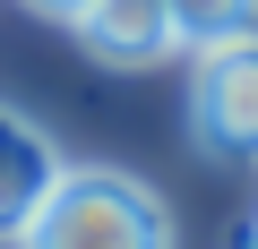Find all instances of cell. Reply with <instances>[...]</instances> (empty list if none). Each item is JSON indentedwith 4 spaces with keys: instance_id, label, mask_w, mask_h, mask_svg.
Returning a JSON list of instances; mask_svg holds the SVG:
<instances>
[{
    "instance_id": "cell-7",
    "label": "cell",
    "mask_w": 258,
    "mask_h": 249,
    "mask_svg": "<svg viewBox=\"0 0 258 249\" xmlns=\"http://www.w3.org/2000/svg\"><path fill=\"white\" fill-rule=\"evenodd\" d=\"M249 249H258V232H249Z\"/></svg>"
},
{
    "instance_id": "cell-6",
    "label": "cell",
    "mask_w": 258,
    "mask_h": 249,
    "mask_svg": "<svg viewBox=\"0 0 258 249\" xmlns=\"http://www.w3.org/2000/svg\"><path fill=\"white\" fill-rule=\"evenodd\" d=\"M26 9H35V18H78L86 0H26Z\"/></svg>"
},
{
    "instance_id": "cell-4",
    "label": "cell",
    "mask_w": 258,
    "mask_h": 249,
    "mask_svg": "<svg viewBox=\"0 0 258 249\" xmlns=\"http://www.w3.org/2000/svg\"><path fill=\"white\" fill-rule=\"evenodd\" d=\"M60 172H69V163H60L52 129L26 120L18 103H0V240H18V232L35 223V206L52 198Z\"/></svg>"
},
{
    "instance_id": "cell-1",
    "label": "cell",
    "mask_w": 258,
    "mask_h": 249,
    "mask_svg": "<svg viewBox=\"0 0 258 249\" xmlns=\"http://www.w3.org/2000/svg\"><path fill=\"white\" fill-rule=\"evenodd\" d=\"M18 249H172V206L147 181H129L112 163H86V172L52 181V198L35 206Z\"/></svg>"
},
{
    "instance_id": "cell-3",
    "label": "cell",
    "mask_w": 258,
    "mask_h": 249,
    "mask_svg": "<svg viewBox=\"0 0 258 249\" xmlns=\"http://www.w3.org/2000/svg\"><path fill=\"white\" fill-rule=\"evenodd\" d=\"M69 35L103 69H164L172 52H189V26H181L172 0H86L69 18Z\"/></svg>"
},
{
    "instance_id": "cell-5",
    "label": "cell",
    "mask_w": 258,
    "mask_h": 249,
    "mask_svg": "<svg viewBox=\"0 0 258 249\" xmlns=\"http://www.w3.org/2000/svg\"><path fill=\"white\" fill-rule=\"evenodd\" d=\"M172 9H181L189 43H198V35H232V26H258V0H172Z\"/></svg>"
},
{
    "instance_id": "cell-2",
    "label": "cell",
    "mask_w": 258,
    "mask_h": 249,
    "mask_svg": "<svg viewBox=\"0 0 258 249\" xmlns=\"http://www.w3.org/2000/svg\"><path fill=\"white\" fill-rule=\"evenodd\" d=\"M189 146L207 163H258V26L198 35V60H189Z\"/></svg>"
}]
</instances>
